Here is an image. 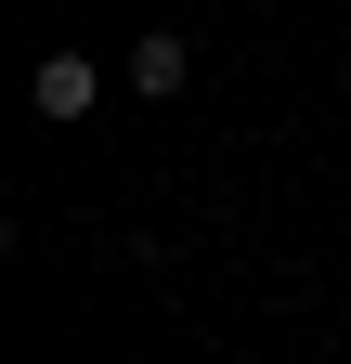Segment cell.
Returning <instances> with one entry per match:
<instances>
[{
    "instance_id": "obj_1",
    "label": "cell",
    "mask_w": 351,
    "mask_h": 364,
    "mask_svg": "<svg viewBox=\"0 0 351 364\" xmlns=\"http://www.w3.org/2000/svg\"><path fill=\"white\" fill-rule=\"evenodd\" d=\"M26 105H39V117H53V130H78V117H92V105H104V65H92V53H53V65H39V78H26Z\"/></svg>"
},
{
    "instance_id": "obj_2",
    "label": "cell",
    "mask_w": 351,
    "mask_h": 364,
    "mask_svg": "<svg viewBox=\"0 0 351 364\" xmlns=\"http://www.w3.org/2000/svg\"><path fill=\"white\" fill-rule=\"evenodd\" d=\"M183 65H195V53H183L169 26H156V39H130V91H183Z\"/></svg>"
}]
</instances>
